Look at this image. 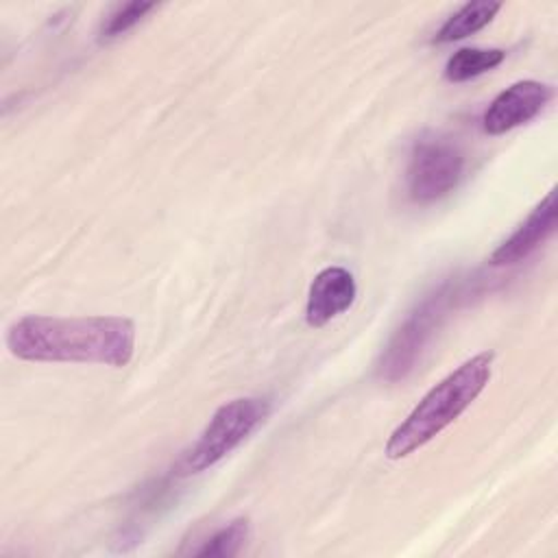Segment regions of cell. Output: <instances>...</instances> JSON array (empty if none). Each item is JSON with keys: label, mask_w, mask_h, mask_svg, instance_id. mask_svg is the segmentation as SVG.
Returning <instances> with one entry per match:
<instances>
[{"label": "cell", "mask_w": 558, "mask_h": 558, "mask_svg": "<svg viewBox=\"0 0 558 558\" xmlns=\"http://www.w3.org/2000/svg\"><path fill=\"white\" fill-rule=\"evenodd\" d=\"M357 294L353 275L342 266L323 268L310 283L305 320L310 327H325L329 320L347 312Z\"/></svg>", "instance_id": "cell-7"}, {"label": "cell", "mask_w": 558, "mask_h": 558, "mask_svg": "<svg viewBox=\"0 0 558 558\" xmlns=\"http://www.w3.org/2000/svg\"><path fill=\"white\" fill-rule=\"evenodd\" d=\"M270 414L268 399L240 397L222 403L198 440L174 464L177 475H194L227 458L242 445Z\"/></svg>", "instance_id": "cell-4"}, {"label": "cell", "mask_w": 558, "mask_h": 558, "mask_svg": "<svg viewBox=\"0 0 558 558\" xmlns=\"http://www.w3.org/2000/svg\"><path fill=\"white\" fill-rule=\"evenodd\" d=\"M248 534H251L248 519H233L220 530H216L211 536H207L201 543V547L194 549V556H209V558L238 556L246 545Z\"/></svg>", "instance_id": "cell-11"}, {"label": "cell", "mask_w": 558, "mask_h": 558, "mask_svg": "<svg viewBox=\"0 0 558 558\" xmlns=\"http://www.w3.org/2000/svg\"><path fill=\"white\" fill-rule=\"evenodd\" d=\"M9 351L26 362H83L122 368L135 351V325L126 316L28 314L7 329Z\"/></svg>", "instance_id": "cell-1"}, {"label": "cell", "mask_w": 558, "mask_h": 558, "mask_svg": "<svg viewBox=\"0 0 558 558\" xmlns=\"http://www.w3.org/2000/svg\"><path fill=\"white\" fill-rule=\"evenodd\" d=\"M157 4L155 2H126V4H120L116 11H111L100 28V35L105 39H113V37H120L122 33L131 31L135 24H140L146 13H150Z\"/></svg>", "instance_id": "cell-12"}, {"label": "cell", "mask_w": 558, "mask_h": 558, "mask_svg": "<svg viewBox=\"0 0 558 558\" xmlns=\"http://www.w3.org/2000/svg\"><path fill=\"white\" fill-rule=\"evenodd\" d=\"M551 98V87L541 81H517L499 92L484 111L482 126L488 135L508 133L536 118Z\"/></svg>", "instance_id": "cell-6"}, {"label": "cell", "mask_w": 558, "mask_h": 558, "mask_svg": "<svg viewBox=\"0 0 558 558\" xmlns=\"http://www.w3.org/2000/svg\"><path fill=\"white\" fill-rule=\"evenodd\" d=\"M501 11V2L493 0H473L462 4L458 11H453L442 26L434 35V44H451L458 39H464L484 26L493 22V17Z\"/></svg>", "instance_id": "cell-9"}, {"label": "cell", "mask_w": 558, "mask_h": 558, "mask_svg": "<svg viewBox=\"0 0 558 558\" xmlns=\"http://www.w3.org/2000/svg\"><path fill=\"white\" fill-rule=\"evenodd\" d=\"M460 296L462 286L453 279L442 281L438 288L425 294L381 351L377 375L386 381H399L408 377Z\"/></svg>", "instance_id": "cell-3"}, {"label": "cell", "mask_w": 558, "mask_h": 558, "mask_svg": "<svg viewBox=\"0 0 558 558\" xmlns=\"http://www.w3.org/2000/svg\"><path fill=\"white\" fill-rule=\"evenodd\" d=\"M556 190L527 214V218L490 253L493 266H510L532 255L556 229Z\"/></svg>", "instance_id": "cell-8"}, {"label": "cell", "mask_w": 558, "mask_h": 558, "mask_svg": "<svg viewBox=\"0 0 558 558\" xmlns=\"http://www.w3.org/2000/svg\"><path fill=\"white\" fill-rule=\"evenodd\" d=\"M504 59L506 52L501 48H460L447 59L442 74L451 83H462L495 70Z\"/></svg>", "instance_id": "cell-10"}, {"label": "cell", "mask_w": 558, "mask_h": 558, "mask_svg": "<svg viewBox=\"0 0 558 558\" xmlns=\"http://www.w3.org/2000/svg\"><path fill=\"white\" fill-rule=\"evenodd\" d=\"M464 172L460 148L440 135H423L414 142L405 181L408 194L416 203H432L456 190Z\"/></svg>", "instance_id": "cell-5"}, {"label": "cell", "mask_w": 558, "mask_h": 558, "mask_svg": "<svg viewBox=\"0 0 558 558\" xmlns=\"http://www.w3.org/2000/svg\"><path fill=\"white\" fill-rule=\"evenodd\" d=\"M493 351H482L432 386L412 412L392 429L384 453L390 460L405 458L460 418V414L486 388L493 371Z\"/></svg>", "instance_id": "cell-2"}]
</instances>
